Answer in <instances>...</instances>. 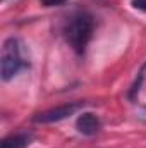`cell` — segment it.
<instances>
[{"instance_id":"ba28073f","label":"cell","mask_w":146,"mask_h":148,"mask_svg":"<svg viewBox=\"0 0 146 148\" xmlns=\"http://www.w3.org/2000/svg\"><path fill=\"white\" fill-rule=\"evenodd\" d=\"M131 3H132V7H134V9L146 12V0H132Z\"/></svg>"},{"instance_id":"3957f363","label":"cell","mask_w":146,"mask_h":148,"mask_svg":"<svg viewBox=\"0 0 146 148\" xmlns=\"http://www.w3.org/2000/svg\"><path fill=\"white\" fill-rule=\"evenodd\" d=\"M84 107V102H69V103H62L59 107H53L50 110H45L33 117V121L36 124H52V122H60L64 119H69L74 115L77 110H81Z\"/></svg>"},{"instance_id":"5b68a950","label":"cell","mask_w":146,"mask_h":148,"mask_svg":"<svg viewBox=\"0 0 146 148\" xmlns=\"http://www.w3.org/2000/svg\"><path fill=\"white\" fill-rule=\"evenodd\" d=\"M33 141V136L29 133H17V134H10L7 138L2 140L0 148H28Z\"/></svg>"},{"instance_id":"8992f818","label":"cell","mask_w":146,"mask_h":148,"mask_svg":"<svg viewBox=\"0 0 146 148\" xmlns=\"http://www.w3.org/2000/svg\"><path fill=\"white\" fill-rule=\"evenodd\" d=\"M146 83V64L139 69V73H138V77H136V81H134V84H132V88H131V91H129V97L131 98H134V95L141 90V86Z\"/></svg>"},{"instance_id":"52a82bcc","label":"cell","mask_w":146,"mask_h":148,"mask_svg":"<svg viewBox=\"0 0 146 148\" xmlns=\"http://www.w3.org/2000/svg\"><path fill=\"white\" fill-rule=\"evenodd\" d=\"M67 0H40V3L43 7H59V5H64Z\"/></svg>"},{"instance_id":"277c9868","label":"cell","mask_w":146,"mask_h":148,"mask_svg":"<svg viewBox=\"0 0 146 148\" xmlns=\"http://www.w3.org/2000/svg\"><path fill=\"white\" fill-rule=\"evenodd\" d=\"M76 129L77 133H81L83 136H95L100 129H102V122L100 119L91 114V112H83L77 121H76Z\"/></svg>"},{"instance_id":"9c48e42d","label":"cell","mask_w":146,"mask_h":148,"mask_svg":"<svg viewBox=\"0 0 146 148\" xmlns=\"http://www.w3.org/2000/svg\"><path fill=\"white\" fill-rule=\"evenodd\" d=\"M145 115H146V110H145V112H143V117H145Z\"/></svg>"},{"instance_id":"6da1fadb","label":"cell","mask_w":146,"mask_h":148,"mask_svg":"<svg viewBox=\"0 0 146 148\" xmlns=\"http://www.w3.org/2000/svg\"><path fill=\"white\" fill-rule=\"evenodd\" d=\"M93 31H95V17L84 10L74 12L64 26V35L67 43L79 55L86 52V47L93 36Z\"/></svg>"},{"instance_id":"7a4b0ae2","label":"cell","mask_w":146,"mask_h":148,"mask_svg":"<svg viewBox=\"0 0 146 148\" xmlns=\"http://www.w3.org/2000/svg\"><path fill=\"white\" fill-rule=\"evenodd\" d=\"M29 67V57L24 43L16 36L7 38L2 45L0 55V76L3 81H10L23 69Z\"/></svg>"}]
</instances>
